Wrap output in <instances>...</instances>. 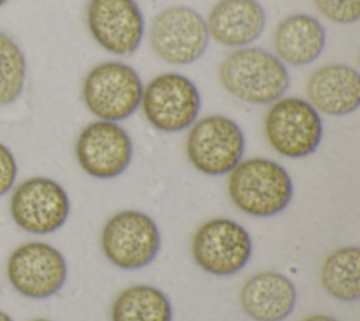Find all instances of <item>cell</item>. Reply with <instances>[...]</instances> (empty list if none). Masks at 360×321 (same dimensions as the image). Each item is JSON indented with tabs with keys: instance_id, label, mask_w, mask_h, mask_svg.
<instances>
[{
	"instance_id": "15",
	"label": "cell",
	"mask_w": 360,
	"mask_h": 321,
	"mask_svg": "<svg viewBox=\"0 0 360 321\" xmlns=\"http://www.w3.org/2000/svg\"><path fill=\"white\" fill-rule=\"evenodd\" d=\"M208 34L221 45L243 48L266 27V13L257 0H219L210 11Z\"/></svg>"
},
{
	"instance_id": "9",
	"label": "cell",
	"mask_w": 360,
	"mask_h": 321,
	"mask_svg": "<svg viewBox=\"0 0 360 321\" xmlns=\"http://www.w3.org/2000/svg\"><path fill=\"white\" fill-rule=\"evenodd\" d=\"M101 248L112 265L129 270L141 269L156 258L160 232L148 214L124 210L105 222L101 231Z\"/></svg>"
},
{
	"instance_id": "6",
	"label": "cell",
	"mask_w": 360,
	"mask_h": 321,
	"mask_svg": "<svg viewBox=\"0 0 360 321\" xmlns=\"http://www.w3.org/2000/svg\"><path fill=\"white\" fill-rule=\"evenodd\" d=\"M245 137L240 127L225 115H208L190 130L186 152L191 165L204 175L229 173L242 159Z\"/></svg>"
},
{
	"instance_id": "11",
	"label": "cell",
	"mask_w": 360,
	"mask_h": 321,
	"mask_svg": "<svg viewBox=\"0 0 360 321\" xmlns=\"http://www.w3.org/2000/svg\"><path fill=\"white\" fill-rule=\"evenodd\" d=\"M191 252L195 263L207 273L231 276L248 265L252 255V239L236 221L214 218L195 231Z\"/></svg>"
},
{
	"instance_id": "12",
	"label": "cell",
	"mask_w": 360,
	"mask_h": 321,
	"mask_svg": "<svg viewBox=\"0 0 360 321\" xmlns=\"http://www.w3.org/2000/svg\"><path fill=\"white\" fill-rule=\"evenodd\" d=\"M86 21L96 42L120 56L134 54L145 32L143 15L135 0H90Z\"/></svg>"
},
{
	"instance_id": "20",
	"label": "cell",
	"mask_w": 360,
	"mask_h": 321,
	"mask_svg": "<svg viewBox=\"0 0 360 321\" xmlns=\"http://www.w3.org/2000/svg\"><path fill=\"white\" fill-rule=\"evenodd\" d=\"M27 62L20 46L0 31V106L14 103L25 83Z\"/></svg>"
},
{
	"instance_id": "19",
	"label": "cell",
	"mask_w": 360,
	"mask_h": 321,
	"mask_svg": "<svg viewBox=\"0 0 360 321\" xmlns=\"http://www.w3.org/2000/svg\"><path fill=\"white\" fill-rule=\"evenodd\" d=\"M323 289L335 298L354 301L360 296V249L343 246L333 251L321 272Z\"/></svg>"
},
{
	"instance_id": "7",
	"label": "cell",
	"mask_w": 360,
	"mask_h": 321,
	"mask_svg": "<svg viewBox=\"0 0 360 321\" xmlns=\"http://www.w3.org/2000/svg\"><path fill=\"white\" fill-rule=\"evenodd\" d=\"M208 28L202 15L187 6L162 10L152 21L149 42L167 63L188 65L198 61L208 46Z\"/></svg>"
},
{
	"instance_id": "22",
	"label": "cell",
	"mask_w": 360,
	"mask_h": 321,
	"mask_svg": "<svg viewBox=\"0 0 360 321\" xmlns=\"http://www.w3.org/2000/svg\"><path fill=\"white\" fill-rule=\"evenodd\" d=\"M18 168L11 151L0 142V197L11 190L17 179Z\"/></svg>"
},
{
	"instance_id": "17",
	"label": "cell",
	"mask_w": 360,
	"mask_h": 321,
	"mask_svg": "<svg viewBox=\"0 0 360 321\" xmlns=\"http://www.w3.org/2000/svg\"><path fill=\"white\" fill-rule=\"evenodd\" d=\"M326 34L323 25L309 14H292L274 31L277 58L292 66L314 62L323 51Z\"/></svg>"
},
{
	"instance_id": "21",
	"label": "cell",
	"mask_w": 360,
	"mask_h": 321,
	"mask_svg": "<svg viewBox=\"0 0 360 321\" xmlns=\"http://www.w3.org/2000/svg\"><path fill=\"white\" fill-rule=\"evenodd\" d=\"M318 11L338 24L356 23L360 17V0H314Z\"/></svg>"
},
{
	"instance_id": "14",
	"label": "cell",
	"mask_w": 360,
	"mask_h": 321,
	"mask_svg": "<svg viewBox=\"0 0 360 321\" xmlns=\"http://www.w3.org/2000/svg\"><path fill=\"white\" fill-rule=\"evenodd\" d=\"M307 94L316 111L346 115L360 104V75L345 63H330L311 73Z\"/></svg>"
},
{
	"instance_id": "18",
	"label": "cell",
	"mask_w": 360,
	"mask_h": 321,
	"mask_svg": "<svg viewBox=\"0 0 360 321\" xmlns=\"http://www.w3.org/2000/svg\"><path fill=\"white\" fill-rule=\"evenodd\" d=\"M112 321H172L169 297L155 286L136 284L122 290L111 307Z\"/></svg>"
},
{
	"instance_id": "25",
	"label": "cell",
	"mask_w": 360,
	"mask_h": 321,
	"mask_svg": "<svg viewBox=\"0 0 360 321\" xmlns=\"http://www.w3.org/2000/svg\"><path fill=\"white\" fill-rule=\"evenodd\" d=\"M31 321H51V320H46V318H35V320H31Z\"/></svg>"
},
{
	"instance_id": "10",
	"label": "cell",
	"mask_w": 360,
	"mask_h": 321,
	"mask_svg": "<svg viewBox=\"0 0 360 321\" xmlns=\"http://www.w3.org/2000/svg\"><path fill=\"white\" fill-rule=\"evenodd\" d=\"M70 201L53 179L34 176L21 182L10 197L14 224L25 232L45 235L58 231L68 220Z\"/></svg>"
},
{
	"instance_id": "8",
	"label": "cell",
	"mask_w": 360,
	"mask_h": 321,
	"mask_svg": "<svg viewBox=\"0 0 360 321\" xmlns=\"http://www.w3.org/2000/svg\"><path fill=\"white\" fill-rule=\"evenodd\" d=\"M141 106L152 127L163 132H177L195 121L201 108V96L188 77L169 72L148 83Z\"/></svg>"
},
{
	"instance_id": "23",
	"label": "cell",
	"mask_w": 360,
	"mask_h": 321,
	"mask_svg": "<svg viewBox=\"0 0 360 321\" xmlns=\"http://www.w3.org/2000/svg\"><path fill=\"white\" fill-rule=\"evenodd\" d=\"M302 321H338L336 318L333 317H329V315H323V314H316V315H311V317H307L305 320Z\"/></svg>"
},
{
	"instance_id": "16",
	"label": "cell",
	"mask_w": 360,
	"mask_h": 321,
	"mask_svg": "<svg viewBox=\"0 0 360 321\" xmlns=\"http://www.w3.org/2000/svg\"><path fill=\"white\" fill-rule=\"evenodd\" d=\"M295 301L294 283L278 272L253 275L240 291L242 308L255 321H283L292 313Z\"/></svg>"
},
{
	"instance_id": "24",
	"label": "cell",
	"mask_w": 360,
	"mask_h": 321,
	"mask_svg": "<svg viewBox=\"0 0 360 321\" xmlns=\"http://www.w3.org/2000/svg\"><path fill=\"white\" fill-rule=\"evenodd\" d=\"M0 321H14V320L10 317V314H7L6 311L0 310Z\"/></svg>"
},
{
	"instance_id": "1",
	"label": "cell",
	"mask_w": 360,
	"mask_h": 321,
	"mask_svg": "<svg viewBox=\"0 0 360 321\" xmlns=\"http://www.w3.org/2000/svg\"><path fill=\"white\" fill-rule=\"evenodd\" d=\"M219 80L233 97L250 104L273 103L287 92L290 76L284 63L266 49L243 46L219 65Z\"/></svg>"
},
{
	"instance_id": "26",
	"label": "cell",
	"mask_w": 360,
	"mask_h": 321,
	"mask_svg": "<svg viewBox=\"0 0 360 321\" xmlns=\"http://www.w3.org/2000/svg\"><path fill=\"white\" fill-rule=\"evenodd\" d=\"M6 1H7V0H0V7H1V6H3Z\"/></svg>"
},
{
	"instance_id": "3",
	"label": "cell",
	"mask_w": 360,
	"mask_h": 321,
	"mask_svg": "<svg viewBox=\"0 0 360 321\" xmlns=\"http://www.w3.org/2000/svg\"><path fill=\"white\" fill-rule=\"evenodd\" d=\"M143 86L134 68L122 62L94 66L83 82V101L89 111L104 121H121L141 104Z\"/></svg>"
},
{
	"instance_id": "13",
	"label": "cell",
	"mask_w": 360,
	"mask_h": 321,
	"mask_svg": "<svg viewBox=\"0 0 360 321\" xmlns=\"http://www.w3.org/2000/svg\"><path fill=\"white\" fill-rule=\"evenodd\" d=\"M82 169L97 179H112L131 163L134 148L127 131L112 121H96L82 130L75 146Z\"/></svg>"
},
{
	"instance_id": "2",
	"label": "cell",
	"mask_w": 360,
	"mask_h": 321,
	"mask_svg": "<svg viewBox=\"0 0 360 321\" xmlns=\"http://www.w3.org/2000/svg\"><path fill=\"white\" fill-rule=\"evenodd\" d=\"M292 180L274 160L252 158L239 162L229 175L228 193L232 203L253 217L281 213L292 199Z\"/></svg>"
},
{
	"instance_id": "5",
	"label": "cell",
	"mask_w": 360,
	"mask_h": 321,
	"mask_svg": "<svg viewBox=\"0 0 360 321\" xmlns=\"http://www.w3.org/2000/svg\"><path fill=\"white\" fill-rule=\"evenodd\" d=\"M264 134L271 148L285 158H304L322 139V121L309 101L284 97L274 101L264 118Z\"/></svg>"
},
{
	"instance_id": "4",
	"label": "cell",
	"mask_w": 360,
	"mask_h": 321,
	"mask_svg": "<svg viewBox=\"0 0 360 321\" xmlns=\"http://www.w3.org/2000/svg\"><path fill=\"white\" fill-rule=\"evenodd\" d=\"M6 275L17 293L41 300L56 294L63 287L68 265L55 246L42 241H30L18 245L8 255Z\"/></svg>"
}]
</instances>
